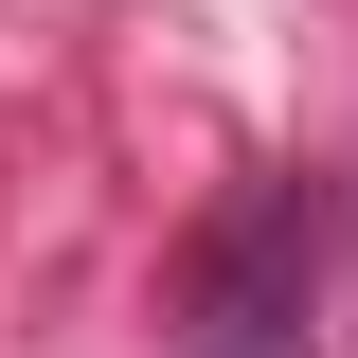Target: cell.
Here are the masks:
<instances>
[{
    "label": "cell",
    "instance_id": "cell-1",
    "mask_svg": "<svg viewBox=\"0 0 358 358\" xmlns=\"http://www.w3.org/2000/svg\"><path fill=\"white\" fill-rule=\"evenodd\" d=\"M162 358H322V179H233L179 233Z\"/></svg>",
    "mask_w": 358,
    "mask_h": 358
}]
</instances>
